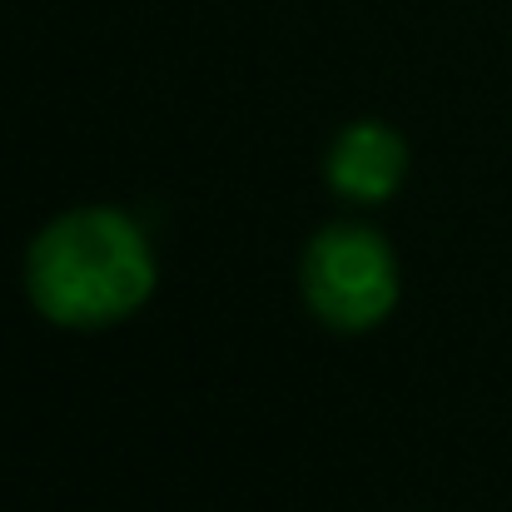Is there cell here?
Returning <instances> with one entry per match:
<instances>
[{"mask_svg": "<svg viewBox=\"0 0 512 512\" xmlns=\"http://www.w3.org/2000/svg\"><path fill=\"white\" fill-rule=\"evenodd\" d=\"M30 304L65 329H105L130 319L155 289L145 229L120 209H70L50 219L25 254Z\"/></svg>", "mask_w": 512, "mask_h": 512, "instance_id": "obj_1", "label": "cell"}, {"mask_svg": "<svg viewBox=\"0 0 512 512\" xmlns=\"http://www.w3.org/2000/svg\"><path fill=\"white\" fill-rule=\"evenodd\" d=\"M304 299L343 334L373 329L398 304V264L368 224H329L304 249Z\"/></svg>", "mask_w": 512, "mask_h": 512, "instance_id": "obj_2", "label": "cell"}, {"mask_svg": "<svg viewBox=\"0 0 512 512\" xmlns=\"http://www.w3.org/2000/svg\"><path fill=\"white\" fill-rule=\"evenodd\" d=\"M403 170H408L403 135L388 125H373V120L348 125L329 150V184L348 199H363V204L388 199L403 184Z\"/></svg>", "mask_w": 512, "mask_h": 512, "instance_id": "obj_3", "label": "cell"}]
</instances>
